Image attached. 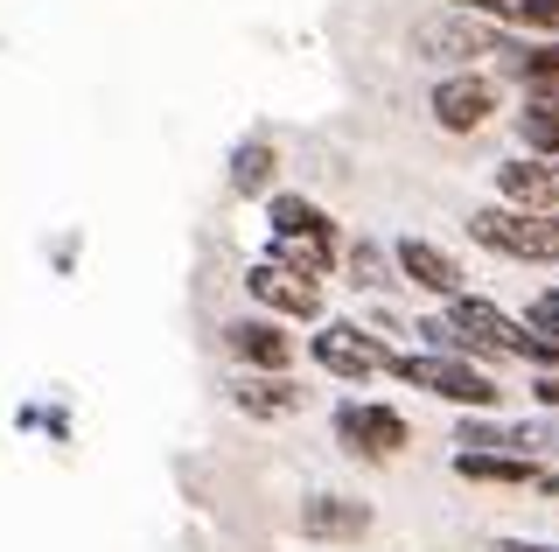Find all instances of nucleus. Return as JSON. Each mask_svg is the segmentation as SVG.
Returning <instances> with one entry per match:
<instances>
[{"mask_svg":"<svg viewBox=\"0 0 559 552\" xmlns=\"http://www.w3.org/2000/svg\"><path fill=\"white\" fill-rule=\"evenodd\" d=\"M448 322H454V350H462V357H518V364L559 371V343L538 336L532 322L503 315V308L483 301V295H454L448 301Z\"/></svg>","mask_w":559,"mask_h":552,"instance_id":"f257e3e1","label":"nucleus"},{"mask_svg":"<svg viewBox=\"0 0 559 552\" xmlns=\"http://www.w3.org/2000/svg\"><path fill=\"white\" fill-rule=\"evenodd\" d=\"M384 371H392L399 385L433 392V399L468 406V412H489V406H497V385H489V371H476L462 350H392V364H384Z\"/></svg>","mask_w":559,"mask_h":552,"instance_id":"f03ea898","label":"nucleus"},{"mask_svg":"<svg viewBox=\"0 0 559 552\" xmlns=\"http://www.w3.org/2000/svg\"><path fill=\"white\" fill-rule=\"evenodd\" d=\"M413 49L433 57V63H476V57L511 63V57H524V43H511V28L489 22V14H468V8H448V14H433V22H419Z\"/></svg>","mask_w":559,"mask_h":552,"instance_id":"7ed1b4c3","label":"nucleus"},{"mask_svg":"<svg viewBox=\"0 0 559 552\" xmlns=\"http://www.w3.org/2000/svg\"><path fill=\"white\" fill-rule=\"evenodd\" d=\"M468 238L503 259H559V211H518V203H489L468 211Z\"/></svg>","mask_w":559,"mask_h":552,"instance_id":"20e7f679","label":"nucleus"},{"mask_svg":"<svg viewBox=\"0 0 559 552\" xmlns=\"http://www.w3.org/2000/svg\"><path fill=\"white\" fill-rule=\"evenodd\" d=\"M308 357L329 377H343V385H364V377H378L392 364V350H384L371 329H357V322H322V329L308 336Z\"/></svg>","mask_w":559,"mask_h":552,"instance_id":"39448f33","label":"nucleus"},{"mask_svg":"<svg viewBox=\"0 0 559 552\" xmlns=\"http://www.w3.org/2000/svg\"><path fill=\"white\" fill-rule=\"evenodd\" d=\"M336 441L349 447V455H371V461H392V455H406V420H399L392 406H371V399H349L336 406Z\"/></svg>","mask_w":559,"mask_h":552,"instance_id":"423d86ee","label":"nucleus"},{"mask_svg":"<svg viewBox=\"0 0 559 552\" xmlns=\"http://www.w3.org/2000/svg\"><path fill=\"white\" fill-rule=\"evenodd\" d=\"M245 287H252V301H266L273 315H294V322H322V287L301 280V273L273 266V259H259L252 273H245Z\"/></svg>","mask_w":559,"mask_h":552,"instance_id":"0eeeda50","label":"nucleus"},{"mask_svg":"<svg viewBox=\"0 0 559 552\" xmlns=\"http://www.w3.org/2000/svg\"><path fill=\"white\" fill-rule=\"evenodd\" d=\"M489 112H497V84H489V77L462 71V77H441V84H433V119H441L448 133H476Z\"/></svg>","mask_w":559,"mask_h":552,"instance_id":"6e6552de","label":"nucleus"},{"mask_svg":"<svg viewBox=\"0 0 559 552\" xmlns=\"http://www.w3.org/2000/svg\"><path fill=\"white\" fill-rule=\"evenodd\" d=\"M224 343H231V357H238L245 371H287V364H294V336L280 329V322H266V315L231 322V329H224Z\"/></svg>","mask_w":559,"mask_h":552,"instance_id":"1a4fd4ad","label":"nucleus"},{"mask_svg":"<svg viewBox=\"0 0 559 552\" xmlns=\"http://www.w3.org/2000/svg\"><path fill=\"white\" fill-rule=\"evenodd\" d=\"M392 259H399V273H406L413 287H427V295H441V301L468 295L462 266H454V259H448L441 245H427V238H399V245H392Z\"/></svg>","mask_w":559,"mask_h":552,"instance_id":"9d476101","label":"nucleus"},{"mask_svg":"<svg viewBox=\"0 0 559 552\" xmlns=\"http://www.w3.org/2000/svg\"><path fill=\"white\" fill-rule=\"evenodd\" d=\"M497 196L518 211H559V161L532 154V161H503L497 168Z\"/></svg>","mask_w":559,"mask_h":552,"instance_id":"9b49d317","label":"nucleus"},{"mask_svg":"<svg viewBox=\"0 0 559 552\" xmlns=\"http://www.w3.org/2000/svg\"><path fill=\"white\" fill-rule=\"evenodd\" d=\"M364 531H371V504H357V496H308L301 504V539L343 545V539H364Z\"/></svg>","mask_w":559,"mask_h":552,"instance_id":"f8f14e48","label":"nucleus"},{"mask_svg":"<svg viewBox=\"0 0 559 552\" xmlns=\"http://www.w3.org/2000/svg\"><path fill=\"white\" fill-rule=\"evenodd\" d=\"M231 399L245 420H287V412H301V385H287V371H245Z\"/></svg>","mask_w":559,"mask_h":552,"instance_id":"ddd939ff","label":"nucleus"},{"mask_svg":"<svg viewBox=\"0 0 559 552\" xmlns=\"http://www.w3.org/2000/svg\"><path fill=\"white\" fill-rule=\"evenodd\" d=\"M454 476H462V482H503V490L546 482L532 469V455H497V447H454Z\"/></svg>","mask_w":559,"mask_h":552,"instance_id":"4468645a","label":"nucleus"},{"mask_svg":"<svg viewBox=\"0 0 559 552\" xmlns=\"http://www.w3.org/2000/svg\"><path fill=\"white\" fill-rule=\"evenodd\" d=\"M518 141L532 147V154H546V161H559V84H538V92H524Z\"/></svg>","mask_w":559,"mask_h":552,"instance_id":"2eb2a0df","label":"nucleus"},{"mask_svg":"<svg viewBox=\"0 0 559 552\" xmlns=\"http://www.w3.org/2000/svg\"><path fill=\"white\" fill-rule=\"evenodd\" d=\"M266 217H273V238H336L329 211H322V203H308V196H273Z\"/></svg>","mask_w":559,"mask_h":552,"instance_id":"dca6fc26","label":"nucleus"},{"mask_svg":"<svg viewBox=\"0 0 559 552\" xmlns=\"http://www.w3.org/2000/svg\"><path fill=\"white\" fill-rule=\"evenodd\" d=\"M273 266L301 273V280H322L329 266H336V238H273Z\"/></svg>","mask_w":559,"mask_h":552,"instance_id":"f3484780","label":"nucleus"},{"mask_svg":"<svg viewBox=\"0 0 559 552\" xmlns=\"http://www.w3.org/2000/svg\"><path fill=\"white\" fill-rule=\"evenodd\" d=\"M273 147L266 141H238L231 147V189H238V196H266V189H273Z\"/></svg>","mask_w":559,"mask_h":552,"instance_id":"a211bd4d","label":"nucleus"},{"mask_svg":"<svg viewBox=\"0 0 559 552\" xmlns=\"http://www.w3.org/2000/svg\"><path fill=\"white\" fill-rule=\"evenodd\" d=\"M511 71L524 77V92H538V84H559V36L538 43V49H524V57H511Z\"/></svg>","mask_w":559,"mask_h":552,"instance_id":"6ab92c4d","label":"nucleus"},{"mask_svg":"<svg viewBox=\"0 0 559 552\" xmlns=\"http://www.w3.org/2000/svg\"><path fill=\"white\" fill-rule=\"evenodd\" d=\"M349 273H357V287H364V295L392 287V280H384V252L371 245V238H357V245H349Z\"/></svg>","mask_w":559,"mask_h":552,"instance_id":"aec40b11","label":"nucleus"},{"mask_svg":"<svg viewBox=\"0 0 559 552\" xmlns=\"http://www.w3.org/2000/svg\"><path fill=\"white\" fill-rule=\"evenodd\" d=\"M454 447H497V455H511V427H489V420H462V434Z\"/></svg>","mask_w":559,"mask_h":552,"instance_id":"412c9836","label":"nucleus"},{"mask_svg":"<svg viewBox=\"0 0 559 552\" xmlns=\"http://www.w3.org/2000/svg\"><path fill=\"white\" fill-rule=\"evenodd\" d=\"M454 8H468V14H489V22L518 28V22H524V8H532V0H454Z\"/></svg>","mask_w":559,"mask_h":552,"instance_id":"4be33fe9","label":"nucleus"},{"mask_svg":"<svg viewBox=\"0 0 559 552\" xmlns=\"http://www.w3.org/2000/svg\"><path fill=\"white\" fill-rule=\"evenodd\" d=\"M524 322H532L538 336H552V343H559V287H552V295H538L532 308H524Z\"/></svg>","mask_w":559,"mask_h":552,"instance_id":"5701e85b","label":"nucleus"},{"mask_svg":"<svg viewBox=\"0 0 559 552\" xmlns=\"http://www.w3.org/2000/svg\"><path fill=\"white\" fill-rule=\"evenodd\" d=\"M532 399H538V406H552V412H559V371H546V377H538V385H532Z\"/></svg>","mask_w":559,"mask_h":552,"instance_id":"b1692460","label":"nucleus"},{"mask_svg":"<svg viewBox=\"0 0 559 552\" xmlns=\"http://www.w3.org/2000/svg\"><path fill=\"white\" fill-rule=\"evenodd\" d=\"M497 552H559V545H538V539H503Z\"/></svg>","mask_w":559,"mask_h":552,"instance_id":"393cba45","label":"nucleus"}]
</instances>
